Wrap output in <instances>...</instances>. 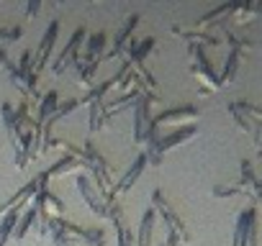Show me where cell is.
Listing matches in <instances>:
<instances>
[{
	"label": "cell",
	"instance_id": "1",
	"mask_svg": "<svg viewBox=\"0 0 262 246\" xmlns=\"http://www.w3.org/2000/svg\"><path fill=\"white\" fill-rule=\"evenodd\" d=\"M152 210H155L157 215H162V220H165V226H167V241H165V246H178V243H183V241H190V233L185 231V223H183L180 215L167 205L162 190H155V192H152Z\"/></svg>",
	"mask_w": 262,
	"mask_h": 246
},
{
	"label": "cell",
	"instance_id": "2",
	"mask_svg": "<svg viewBox=\"0 0 262 246\" xmlns=\"http://www.w3.org/2000/svg\"><path fill=\"white\" fill-rule=\"evenodd\" d=\"M234 246H257V208H247L236 215V226H234Z\"/></svg>",
	"mask_w": 262,
	"mask_h": 246
},
{
	"label": "cell",
	"instance_id": "3",
	"mask_svg": "<svg viewBox=\"0 0 262 246\" xmlns=\"http://www.w3.org/2000/svg\"><path fill=\"white\" fill-rule=\"evenodd\" d=\"M75 187H77V192H80V198L85 200V205L95 213V215H100V218H108V213H111V205L113 203H105L103 198H100V192L95 190V185H93V180L88 177V175H77V180H75Z\"/></svg>",
	"mask_w": 262,
	"mask_h": 246
},
{
	"label": "cell",
	"instance_id": "4",
	"mask_svg": "<svg viewBox=\"0 0 262 246\" xmlns=\"http://www.w3.org/2000/svg\"><path fill=\"white\" fill-rule=\"evenodd\" d=\"M85 29L80 26V29H75V34H72V39L67 41V46L59 52V57L54 59V64H52V72L54 75H64L67 69H70V64H75L77 59H80V46L85 44Z\"/></svg>",
	"mask_w": 262,
	"mask_h": 246
},
{
	"label": "cell",
	"instance_id": "5",
	"mask_svg": "<svg viewBox=\"0 0 262 246\" xmlns=\"http://www.w3.org/2000/svg\"><path fill=\"white\" fill-rule=\"evenodd\" d=\"M57 39H59V18H54V21L47 26V31H44L41 41H39V49H36V54H34V72H36V75H41V69L47 67V62L52 59V52H54Z\"/></svg>",
	"mask_w": 262,
	"mask_h": 246
},
{
	"label": "cell",
	"instance_id": "6",
	"mask_svg": "<svg viewBox=\"0 0 262 246\" xmlns=\"http://www.w3.org/2000/svg\"><path fill=\"white\" fill-rule=\"evenodd\" d=\"M147 167H149V164H147V157H144V152H139V154L134 157V162H131V167H128V169L121 175V180L111 187V198L116 200L118 195L128 192V190H131V185H134V182L142 177V172H144Z\"/></svg>",
	"mask_w": 262,
	"mask_h": 246
},
{
	"label": "cell",
	"instance_id": "7",
	"mask_svg": "<svg viewBox=\"0 0 262 246\" xmlns=\"http://www.w3.org/2000/svg\"><path fill=\"white\" fill-rule=\"evenodd\" d=\"M201 110L195 105H178V108H167L162 113H157L152 118L155 126H162V123H185V126H193V120H198Z\"/></svg>",
	"mask_w": 262,
	"mask_h": 246
},
{
	"label": "cell",
	"instance_id": "8",
	"mask_svg": "<svg viewBox=\"0 0 262 246\" xmlns=\"http://www.w3.org/2000/svg\"><path fill=\"white\" fill-rule=\"evenodd\" d=\"M149 100L147 97H137V103H134V141L137 144H144V139H147V134H149V129H152V115H149Z\"/></svg>",
	"mask_w": 262,
	"mask_h": 246
},
{
	"label": "cell",
	"instance_id": "9",
	"mask_svg": "<svg viewBox=\"0 0 262 246\" xmlns=\"http://www.w3.org/2000/svg\"><path fill=\"white\" fill-rule=\"evenodd\" d=\"M139 26V16H128L126 21H123V26L118 29V34H116V39H113V49L108 52V54H103L105 59H116V57H121L123 52H126V46H128V36H131V31H134Z\"/></svg>",
	"mask_w": 262,
	"mask_h": 246
},
{
	"label": "cell",
	"instance_id": "10",
	"mask_svg": "<svg viewBox=\"0 0 262 246\" xmlns=\"http://www.w3.org/2000/svg\"><path fill=\"white\" fill-rule=\"evenodd\" d=\"M57 108H59V92H57V90H49L44 97H39V108H36V115H34L39 126L54 118Z\"/></svg>",
	"mask_w": 262,
	"mask_h": 246
},
{
	"label": "cell",
	"instance_id": "11",
	"mask_svg": "<svg viewBox=\"0 0 262 246\" xmlns=\"http://www.w3.org/2000/svg\"><path fill=\"white\" fill-rule=\"evenodd\" d=\"M155 220H157V213L152 208L144 210L142 215V223H139V233H137V246H149L152 243V231H155Z\"/></svg>",
	"mask_w": 262,
	"mask_h": 246
},
{
	"label": "cell",
	"instance_id": "12",
	"mask_svg": "<svg viewBox=\"0 0 262 246\" xmlns=\"http://www.w3.org/2000/svg\"><path fill=\"white\" fill-rule=\"evenodd\" d=\"M88 105H90V134H98L105 123H108L105 100H93V103H88Z\"/></svg>",
	"mask_w": 262,
	"mask_h": 246
},
{
	"label": "cell",
	"instance_id": "13",
	"mask_svg": "<svg viewBox=\"0 0 262 246\" xmlns=\"http://www.w3.org/2000/svg\"><path fill=\"white\" fill-rule=\"evenodd\" d=\"M105 46H108V36H105L103 31H98V34H93V36L88 39V44H85V57H88V59H103Z\"/></svg>",
	"mask_w": 262,
	"mask_h": 246
},
{
	"label": "cell",
	"instance_id": "14",
	"mask_svg": "<svg viewBox=\"0 0 262 246\" xmlns=\"http://www.w3.org/2000/svg\"><path fill=\"white\" fill-rule=\"evenodd\" d=\"M21 218V210H8L3 213V220H0V246H6L13 238V228Z\"/></svg>",
	"mask_w": 262,
	"mask_h": 246
},
{
	"label": "cell",
	"instance_id": "15",
	"mask_svg": "<svg viewBox=\"0 0 262 246\" xmlns=\"http://www.w3.org/2000/svg\"><path fill=\"white\" fill-rule=\"evenodd\" d=\"M75 169H80V162H77L75 157H67V154H64V157H59V162H54V164H52L49 169H44V172H47L49 180H52V177H57V175L62 177V175H67V172H75Z\"/></svg>",
	"mask_w": 262,
	"mask_h": 246
},
{
	"label": "cell",
	"instance_id": "16",
	"mask_svg": "<svg viewBox=\"0 0 262 246\" xmlns=\"http://www.w3.org/2000/svg\"><path fill=\"white\" fill-rule=\"evenodd\" d=\"M239 57H242V52H236V49H229V57H226L224 72H221V77H219L221 87H224V85H229V82L234 80V75H236V69H239Z\"/></svg>",
	"mask_w": 262,
	"mask_h": 246
},
{
	"label": "cell",
	"instance_id": "17",
	"mask_svg": "<svg viewBox=\"0 0 262 246\" xmlns=\"http://www.w3.org/2000/svg\"><path fill=\"white\" fill-rule=\"evenodd\" d=\"M155 41H157V39H152V36H149V39H144L142 44H137V49L128 54V62H131V67H137V64H144V62H147L149 52L155 49Z\"/></svg>",
	"mask_w": 262,
	"mask_h": 246
},
{
	"label": "cell",
	"instance_id": "18",
	"mask_svg": "<svg viewBox=\"0 0 262 246\" xmlns=\"http://www.w3.org/2000/svg\"><path fill=\"white\" fill-rule=\"evenodd\" d=\"M34 223H36V210L29 205V210L21 213V218H18V223H16V228H13V238H24V236L31 231Z\"/></svg>",
	"mask_w": 262,
	"mask_h": 246
},
{
	"label": "cell",
	"instance_id": "19",
	"mask_svg": "<svg viewBox=\"0 0 262 246\" xmlns=\"http://www.w3.org/2000/svg\"><path fill=\"white\" fill-rule=\"evenodd\" d=\"M262 11V3H242V6H234V18H236V23H244V21H249L252 16H257Z\"/></svg>",
	"mask_w": 262,
	"mask_h": 246
},
{
	"label": "cell",
	"instance_id": "20",
	"mask_svg": "<svg viewBox=\"0 0 262 246\" xmlns=\"http://www.w3.org/2000/svg\"><path fill=\"white\" fill-rule=\"evenodd\" d=\"M113 226H116V241H118V246H137L134 233H131V231L123 226V218L113 220Z\"/></svg>",
	"mask_w": 262,
	"mask_h": 246
},
{
	"label": "cell",
	"instance_id": "21",
	"mask_svg": "<svg viewBox=\"0 0 262 246\" xmlns=\"http://www.w3.org/2000/svg\"><path fill=\"white\" fill-rule=\"evenodd\" d=\"M80 105H82V100H80V97H70V100L59 103V108H57V113H54V118H52V120H59V118L70 115V113H72V110H77Z\"/></svg>",
	"mask_w": 262,
	"mask_h": 246
},
{
	"label": "cell",
	"instance_id": "22",
	"mask_svg": "<svg viewBox=\"0 0 262 246\" xmlns=\"http://www.w3.org/2000/svg\"><path fill=\"white\" fill-rule=\"evenodd\" d=\"M21 34H24V29H21V26H13V29H0V41H16V39H21Z\"/></svg>",
	"mask_w": 262,
	"mask_h": 246
},
{
	"label": "cell",
	"instance_id": "23",
	"mask_svg": "<svg viewBox=\"0 0 262 246\" xmlns=\"http://www.w3.org/2000/svg\"><path fill=\"white\" fill-rule=\"evenodd\" d=\"M234 195H242L236 185H229V187H213V198H234Z\"/></svg>",
	"mask_w": 262,
	"mask_h": 246
},
{
	"label": "cell",
	"instance_id": "24",
	"mask_svg": "<svg viewBox=\"0 0 262 246\" xmlns=\"http://www.w3.org/2000/svg\"><path fill=\"white\" fill-rule=\"evenodd\" d=\"M39 11H41V0H31V3L26 6V18H34V16H39Z\"/></svg>",
	"mask_w": 262,
	"mask_h": 246
},
{
	"label": "cell",
	"instance_id": "25",
	"mask_svg": "<svg viewBox=\"0 0 262 246\" xmlns=\"http://www.w3.org/2000/svg\"><path fill=\"white\" fill-rule=\"evenodd\" d=\"M252 203H259L262 200V180H257V185H254V190H252Z\"/></svg>",
	"mask_w": 262,
	"mask_h": 246
},
{
	"label": "cell",
	"instance_id": "26",
	"mask_svg": "<svg viewBox=\"0 0 262 246\" xmlns=\"http://www.w3.org/2000/svg\"><path fill=\"white\" fill-rule=\"evenodd\" d=\"M162 246H165V243H162Z\"/></svg>",
	"mask_w": 262,
	"mask_h": 246
}]
</instances>
